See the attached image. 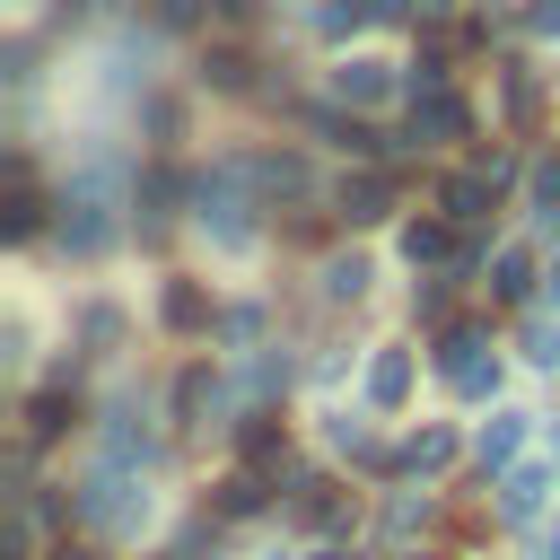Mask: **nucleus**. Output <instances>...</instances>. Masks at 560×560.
<instances>
[{"mask_svg":"<svg viewBox=\"0 0 560 560\" xmlns=\"http://www.w3.org/2000/svg\"><path fill=\"white\" fill-rule=\"evenodd\" d=\"M438 376H446L464 402H490V394H499V350H490V332H481V324H455V332L438 341Z\"/></svg>","mask_w":560,"mask_h":560,"instance_id":"obj_1","label":"nucleus"},{"mask_svg":"<svg viewBox=\"0 0 560 560\" xmlns=\"http://www.w3.org/2000/svg\"><path fill=\"white\" fill-rule=\"evenodd\" d=\"M79 516H88L96 534H131V525L149 516V490H131V481H122V464H105V472L79 490Z\"/></svg>","mask_w":560,"mask_h":560,"instance_id":"obj_2","label":"nucleus"},{"mask_svg":"<svg viewBox=\"0 0 560 560\" xmlns=\"http://www.w3.org/2000/svg\"><path fill=\"white\" fill-rule=\"evenodd\" d=\"M245 210H254V201H245L236 184H219V192L201 184V228H210V236H219L228 254H236V245H254V219H245Z\"/></svg>","mask_w":560,"mask_h":560,"instance_id":"obj_3","label":"nucleus"},{"mask_svg":"<svg viewBox=\"0 0 560 560\" xmlns=\"http://www.w3.org/2000/svg\"><path fill=\"white\" fill-rule=\"evenodd\" d=\"M61 210H70V219H61V245H70V254H105V245H114V219H105L96 192H70Z\"/></svg>","mask_w":560,"mask_h":560,"instance_id":"obj_4","label":"nucleus"},{"mask_svg":"<svg viewBox=\"0 0 560 560\" xmlns=\"http://www.w3.org/2000/svg\"><path fill=\"white\" fill-rule=\"evenodd\" d=\"M411 131H429V140H464V131H472V114H464V96H455V88H429V96L411 105Z\"/></svg>","mask_w":560,"mask_h":560,"instance_id":"obj_5","label":"nucleus"},{"mask_svg":"<svg viewBox=\"0 0 560 560\" xmlns=\"http://www.w3.org/2000/svg\"><path fill=\"white\" fill-rule=\"evenodd\" d=\"M438 201H446V219H455V228H472V219H490L499 184H490L481 166H464V175H446V192H438Z\"/></svg>","mask_w":560,"mask_h":560,"instance_id":"obj_6","label":"nucleus"},{"mask_svg":"<svg viewBox=\"0 0 560 560\" xmlns=\"http://www.w3.org/2000/svg\"><path fill=\"white\" fill-rule=\"evenodd\" d=\"M368 402L376 411H402L411 402V350H376L368 359Z\"/></svg>","mask_w":560,"mask_h":560,"instance_id":"obj_7","label":"nucleus"},{"mask_svg":"<svg viewBox=\"0 0 560 560\" xmlns=\"http://www.w3.org/2000/svg\"><path fill=\"white\" fill-rule=\"evenodd\" d=\"M542 499H551V472H542V464H516V472H499V516H508V525H525Z\"/></svg>","mask_w":560,"mask_h":560,"instance_id":"obj_8","label":"nucleus"},{"mask_svg":"<svg viewBox=\"0 0 560 560\" xmlns=\"http://www.w3.org/2000/svg\"><path fill=\"white\" fill-rule=\"evenodd\" d=\"M332 96H341V105H385V96H394V70H385V61H341V70H332Z\"/></svg>","mask_w":560,"mask_h":560,"instance_id":"obj_9","label":"nucleus"},{"mask_svg":"<svg viewBox=\"0 0 560 560\" xmlns=\"http://www.w3.org/2000/svg\"><path fill=\"white\" fill-rule=\"evenodd\" d=\"M332 201H341V219H350V228H368V219H385V210H394V175H350Z\"/></svg>","mask_w":560,"mask_h":560,"instance_id":"obj_10","label":"nucleus"},{"mask_svg":"<svg viewBox=\"0 0 560 560\" xmlns=\"http://www.w3.org/2000/svg\"><path fill=\"white\" fill-rule=\"evenodd\" d=\"M158 324H166V332H201V324H210V289H201V280H166Z\"/></svg>","mask_w":560,"mask_h":560,"instance_id":"obj_11","label":"nucleus"},{"mask_svg":"<svg viewBox=\"0 0 560 560\" xmlns=\"http://www.w3.org/2000/svg\"><path fill=\"white\" fill-rule=\"evenodd\" d=\"M455 254V219H411L402 228V262L411 271H429V262H446Z\"/></svg>","mask_w":560,"mask_h":560,"instance_id":"obj_12","label":"nucleus"},{"mask_svg":"<svg viewBox=\"0 0 560 560\" xmlns=\"http://www.w3.org/2000/svg\"><path fill=\"white\" fill-rule=\"evenodd\" d=\"M210 411H219V376L210 368H184L175 376V420L184 429H210Z\"/></svg>","mask_w":560,"mask_h":560,"instance_id":"obj_13","label":"nucleus"},{"mask_svg":"<svg viewBox=\"0 0 560 560\" xmlns=\"http://www.w3.org/2000/svg\"><path fill=\"white\" fill-rule=\"evenodd\" d=\"M516 446H525V411H490V429H481V472H508L516 464Z\"/></svg>","mask_w":560,"mask_h":560,"instance_id":"obj_14","label":"nucleus"},{"mask_svg":"<svg viewBox=\"0 0 560 560\" xmlns=\"http://www.w3.org/2000/svg\"><path fill=\"white\" fill-rule=\"evenodd\" d=\"M70 420H79V411H70V394H61V385H44V394L26 402V446H52Z\"/></svg>","mask_w":560,"mask_h":560,"instance_id":"obj_15","label":"nucleus"},{"mask_svg":"<svg viewBox=\"0 0 560 560\" xmlns=\"http://www.w3.org/2000/svg\"><path fill=\"white\" fill-rule=\"evenodd\" d=\"M210 508H219V516H228V525H245V516H262V508H271V490H262V481H254V472H228V481H219V499H210Z\"/></svg>","mask_w":560,"mask_h":560,"instance_id":"obj_16","label":"nucleus"},{"mask_svg":"<svg viewBox=\"0 0 560 560\" xmlns=\"http://www.w3.org/2000/svg\"><path fill=\"white\" fill-rule=\"evenodd\" d=\"M455 464V429H420V438H402V472H446Z\"/></svg>","mask_w":560,"mask_h":560,"instance_id":"obj_17","label":"nucleus"},{"mask_svg":"<svg viewBox=\"0 0 560 560\" xmlns=\"http://www.w3.org/2000/svg\"><path fill=\"white\" fill-rule=\"evenodd\" d=\"M0 228H9V236H18V245H26V236H35V228H44V192H35V184H26V175H18V192H9V210H0Z\"/></svg>","mask_w":560,"mask_h":560,"instance_id":"obj_18","label":"nucleus"},{"mask_svg":"<svg viewBox=\"0 0 560 560\" xmlns=\"http://www.w3.org/2000/svg\"><path fill=\"white\" fill-rule=\"evenodd\" d=\"M368 280H376V271H368L359 254H332V262H324V298H368Z\"/></svg>","mask_w":560,"mask_h":560,"instance_id":"obj_19","label":"nucleus"},{"mask_svg":"<svg viewBox=\"0 0 560 560\" xmlns=\"http://www.w3.org/2000/svg\"><path fill=\"white\" fill-rule=\"evenodd\" d=\"M525 280H534V262H525V254L508 245V254L490 262V298H508V306H516V298H525Z\"/></svg>","mask_w":560,"mask_h":560,"instance_id":"obj_20","label":"nucleus"},{"mask_svg":"<svg viewBox=\"0 0 560 560\" xmlns=\"http://www.w3.org/2000/svg\"><path fill=\"white\" fill-rule=\"evenodd\" d=\"M324 438H332L341 455H359V464H376V438H368V420H350V411H332V420H324Z\"/></svg>","mask_w":560,"mask_h":560,"instance_id":"obj_21","label":"nucleus"},{"mask_svg":"<svg viewBox=\"0 0 560 560\" xmlns=\"http://www.w3.org/2000/svg\"><path fill=\"white\" fill-rule=\"evenodd\" d=\"M245 175H254L262 192H298V184H306V166H298V158H254Z\"/></svg>","mask_w":560,"mask_h":560,"instance_id":"obj_22","label":"nucleus"},{"mask_svg":"<svg viewBox=\"0 0 560 560\" xmlns=\"http://www.w3.org/2000/svg\"><path fill=\"white\" fill-rule=\"evenodd\" d=\"M245 464H280V420H271V411L245 420Z\"/></svg>","mask_w":560,"mask_h":560,"instance_id":"obj_23","label":"nucleus"},{"mask_svg":"<svg viewBox=\"0 0 560 560\" xmlns=\"http://www.w3.org/2000/svg\"><path fill=\"white\" fill-rule=\"evenodd\" d=\"M534 219H542V228H560V158H542V166H534Z\"/></svg>","mask_w":560,"mask_h":560,"instance_id":"obj_24","label":"nucleus"},{"mask_svg":"<svg viewBox=\"0 0 560 560\" xmlns=\"http://www.w3.org/2000/svg\"><path fill=\"white\" fill-rule=\"evenodd\" d=\"M534 105H542V88H534V70H508V114H516V122H525V114H534Z\"/></svg>","mask_w":560,"mask_h":560,"instance_id":"obj_25","label":"nucleus"},{"mask_svg":"<svg viewBox=\"0 0 560 560\" xmlns=\"http://www.w3.org/2000/svg\"><path fill=\"white\" fill-rule=\"evenodd\" d=\"M525 359H534V368H560V332H551V324H525Z\"/></svg>","mask_w":560,"mask_h":560,"instance_id":"obj_26","label":"nucleus"},{"mask_svg":"<svg viewBox=\"0 0 560 560\" xmlns=\"http://www.w3.org/2000/svg\"><path fill=\"white\" fill-rule=\"evenodd\" d=\"M420 516H429V499H394V508H385V534H411Z\"/></svg>","mask_w":560,"mask_h":560,"instance_id":"obj_27","label":"nucleus"},{"mask_svg":"<svg viewBox=\"0 0 560 560\" xmlns=\"http://www.w3.org/2000/svg\"><path fill=\"white\" fill-rule=\"evenodd\" d=\"M525 26H534V35H560V0H534V9H525Z\"/></svg>","mask_w":560,"mask_h":560,"instance_id":"obj_28","label":"nucleus"},{"mask_svg":"<svg viewBox=\"0 0 560 560\" xmlns=\"http://www.w3.org/2000/svg\"><path fill=\"white\" fill-rule=\"evenodd\" d=\"M201 9H210V18H228V26H236V18H254V0H201Z\"/></svg>","mask_w":560,"mask_h":560,"instance_id":"obj_29","label":"nucleus"},{"mask_svg":"<svg viewBox=\"0 0 560 560\" xmlns=\"http://www.w3.org/2000/svg\"><path fill=\"white\" fill-rule=\"evenodd\" d=\"M551 306H560V262H551Z\"/></svg>","mask_w":560,"mask_h":560,"instance_id":"obj_30","label":"nucleus"},{"mask_svg":"<svg viewBox=\"0 0 560 560\" xmlns=\"http://www.w3.org/2000/svg\"><path fill=\"white\" fill-rule=\"evenodd\" d=\"M52 560H88V551H52Z\"/></svg>","mask_w":560,"mask_h":560,"instance_id":"obj_31","label":"nucleus"},{"mask_svg":"<svg viewBox=\"0 0 560 560\" xmlns=\"http://www.w3.org/2000/svg\"><path fill=\"white\" fill-rule=\"evenodd\" d=\"M315 560H350V551H315Z\"/></svg>","mask_w":560,"mask_h":560,"instance_id":"obj_32","label":"nucleus"},{"mask_svg":"<svg viewBox=\"0 0 560 560\" xmlns=\"http://www.w3.org/2000/svg\"><path fill=\"white\" fill-rule=\"evenodd\" d=\"M411 560H420V551H411Z\"/></svg>","mask_w":560,"mask_h":560,"instance_id":"obj_33","label":"nucleus"}]
</instances>
